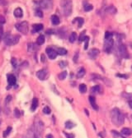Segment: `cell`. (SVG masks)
<instances>
[{
	"label": "cell",
	"instance_id": "obj_21",
	"mask_svg": "<svg viewBox=\"0 0 132 138\" xmlns=\"http://www.w3.org/2000/svg\"><path fill=\"white\" fill-rule=\"evenodd\" d=\"M45 36L43 35V34H41L40 35H39V36L38 37L37 39V44L39 45H41L45 43Z\"/></svg>",
	"mask_w": 132,
	"mask_h": 138
},
{
	"label": "cell",
	"instance_id": "obj_52",
	"mask_svg": "<svg viewBox=\"0 0 132 138\" xmlns=\"http://www.w3.org/2000/svg\"><path fill=\"white\" fill-rule=\"evenodd\" d=\"M47 138H53V136L52 135L49 134L47 136Z\"/></svg>",
	"mask_w": 132,
	"mask_h": 138
},
{
	"label": "cell",
	"instance_id": "obj_44",
	"mask_svg": "<svg viewBox=\"0 0 132 138\" xmlns=\"http://www.w3.org/2000/svg\"><path fill=\"white\" fill-rule=\"evenodd\" d=\"M40 60L41 62L42 63H45L47 61V58L46 57V56L44 55L43 54H42L41 55V57H40Z\"/></svg>",
	"mask_w": 132,
	"mask_h": 138
},
{
	"label": "cell",
	"instance_id": "obj_55",
	"mask_svg": "<svg viewBox=\"0 0 132 138\" xmlns=\"http://www.w3.org/2000/svg\"><path fill=\"white\" fill-rule=\"evenodd\" d=\"M131 118H132V115H131Z\"/></svg>",
	"mask_w": 132,
	"mask_h": 138
},
{
	"label": "cell",
	"instance_id": "obj_6",
	"mask_svg": "<svg viewBox=\"0 0 132 138\" xmlns=\"http://www.w3.org/2000/svg\"><path fill=\"white\" fill-rule=\"evenodd\" d=\"M114 44V40L113 39L105 40L104 44V50L107 54L111 53Z\"/></svg>",
	"mask_w": 132,
	"mask_h": 138
},
{
	"label": "cell",
	"instance_id": "obj_8",
	"mask_svg": "<svg viewBox=\"0 0 132 138\" xmlns=\"http://www.w3.org/2000/svg\"><path fill=\"white\" fill-rule=\"evenodd\" d=\"M48 72L47 69H41V70L38 71L36 73V76L38 77V78L41 80H45L47 78Z\"/></svg>",
	"mask_w": 132,
	"mask_h": 138
},
{
	"label": "cell",
	"instance_id": "obj_24",
	"mask_svg": "<svg viewBox=\"0 0 132 138\" xmlns=\"http://www.w3.org/2000/svg\"><path fill=\"white\" fill-rule=\"evenodd\" d=\"M77 36V33L76 32H72L71 34H70V36L69 38V40L70 42L72 43H74L76 40Z\"/></svg>",
	"mask_w": 132,
	"mask_h": 138
},
{
	"label": "cell",
	"instance_id": "obj_13",
	"mask_svg": "<svg viewBox=\"0 0 132 138\" xmlns=\"http://www.w3.org/2000/svg\"><path fill=\"white\" fill-rule=\"evenodd\" d=\"M14 15L17 18H21L23 16V10L20 7H17L14 11Z\"/></svg>",
	"mask_w": 132,
	"mask_h": 138
},
{
	"label": "cell",
	"instance_id": "obj_51",
	"mask_svg": "<svg viewBox=\"0 0 132 138\" xmlns=\"http://www.w3.org/2000/svg\"><path fill=\"white\" fill-rule=\"evenodd\" d=\"M85 112L86 113V114L87 116H89V111H88V110L87 109H85Z\"/></svg>",
	"mask_w": 132,
	"mask_h": 138
},
{
	"label": "cell",
	"instance_id": "obj_4",
	"mask_svg": "<svg viewBox=\"0 0 132 138\" xmlns=\"http://www.w3.org/2000/svg\"><path fill=\"white\" fill-rule=\"evenodd\" d=\"M118 54L120 58L124 59H128L129 58V54L127 51L126 46L123 43H120L118 46Z\"/></svg>",
	"mask_w": 132,
	"mask_h": 138
},
{
	"label": "cell",
	"instance_id": "obj_30",
	"mask_svg": "<svg viewBox=\"0 0 132 138\" xmlns=\"http://www.w3.org/2000/svg\"><path fill=\"white\" fill-rule=\"evenodd\" d=\"M89 40H90V37L88 36H86L84 39V50H87L89 46Z\"/></svg>",
	"mask_w": 132,
	"mask_h": 138
},
{
	"label": "cell",
	"instance_id": "obj_9",
	"mask_svg": "<svg viewBox=\"0 0 132 138\" xmlns=\"http://www.w3.org/2000/svg\"><path fill=\"white\" fill-rule=\"evenodd\" d=\"M100 53V50L94 47V48H92L89 50L88 53V55L90 59L94 60L98 57Z\"/></svg>",
	"mask_w": 132,
	"mask_h": 138
},
{
	"label": "cell",
	"instance_id": "obj_57",
	"mask_svg": "<svg viewBox=\"0 0 132 138\" xmlns=\"http://www.w3.org/2000/svg\"><path fill=\"white\" fill-rule=\"evenodd\" d=\"M0 125H1V122H0Z\"/></svg>",
	"mask_w": 132,
	"mask_h": 138
},
{
	"label": "cell",
	"instance_id": "obj_7",
	"mask_svg": "<svg viewBox=\"0 0 132 138\" xmlns=\"http://www.w3.org/2000/svg\"><path fill=\"white\" fill-rule=\"evenodd\" d=\"M46 52L48 57L51 60L56 59L58 55L56 51L51 47H47L46 49Z\"/></svg>",
	"mask_w": 132,
	"mask_h": 138
},
{
	"label": "cell",
	"instance_id": "obj_38",
	"mask_svg": "<svg viewBox=\"0 0 132 138\" xmlns=\"http://www.w3.org/2000/svg\"><path fill=\"white\" fill-rule=\"evenodd\" d=\"M11 63L12 64V66L14 69H16L17 67V60L16 58L12 57L11 59Z\"/></svg>",
	"mask_w": 132,
	"mask_h": 138
},
{
	"label": "cell",
	"instance_id": "obj_25",
	"mask_svg": "<svg viewBox=\"0 0 132 138\" xmlns=\"http://www.w3.org/2000/svg\"><path fill=\"white\" fill-rule=\"evenodd\" d=\"M56 51L57 54L59 55H65L67 53V50L64 47H59V48L57 49Z\"/></svg>",
	"mask_w": 132,
	"mask_h": 138
},
{
	"label": "cell",
	"instance_id": "obj_42",
	"mask_svg": "<svg viewBox=\"0 0 132 138\" xmlns=\"http://www.w3.org/2000/svg\"><path fill=\"white\" fill-rule=\"evenodd\" d=\"M59 67L63 69L65 67H66L67 65V62L65 61H61L59 63Z\"/></svg>",
	"mask_w": 132,
	"mask_h": 138
},
{
	"label": "cell",
	"instance_id": "obj_43",
	"mask_svg": "<svg viewBox=\"0 0 132 138\" xmlns=\"http://www.w3.org/2000/svg\"><path fill=\"white\" fill-rule=\"evenodd\" d=\"M64 133H65V135L66 136L67 138H75V136L73 134V133H68L65 132H64Z\"/></svg>",
	"mask_w": 132,
	"mask_h": 138
},
{
	"label": "cell",
	"instance_id": "obj_35",
	"mask_svg": "<svg viewBox=\"0 0 132 138\" xmlns=\"http://www.w3.org/2000/svg\"><path fill=\"white\" fill-rule=\"evenodd\" d=\"M11 130H12V128L10 126H8L7 129H6V130L5 131H4V132H3V137L4 138H6L9 135V133L11 131Z\"/></svg>",
	"mask_w": 132,
	"mask_h": 138
},
{
	"label": "cell",
	"instance_id": "obj_34",
	"mask_svg": "<svg viewBox=\"0 0 132 138\" xmlns=\"http://www.w3.org/2000/svg\"><path fill=\"white\" fill-rule=\"evenodd\" d=\"M35 16L40 18H42L43 17V12L42 11L41 9H39V8H37V9H36V10H35Z\"/></svg>",
	"mask_w": 132,
	"mask_h": 138
},
{
	"label": "cell",
	"instance_id": "obj_10",
	"mask_svg": "<svg viewBox=\"0 0 132 138\" xmlns=\"http://www.w3.org/2000/svg\"><path fill=\"white\" fill-rule=\"evenodd\" d=\"M38 4L43 9H49L52 8L53 2L51 1H39Z\"/></svg>",
	"mask_w": 132,
	"mask_h": 138
},
{
	"label": "cell",
	"instance_id": "obj_46",
	"mask_svg": "<svg viewBox=\"0 0 132 138\" xmlns=\"http://www.w3.org/2000/svg\"><path fill=\"white\" fill-rule=\"evenodd\" d=\"M12 100V96L10 95H8L6 98V103H9Z\"/></svg>",
	"mask_w": 132,
	"mask_h": 138
},
{
	"label": "cell",
	"instance_id": "obj_20",
	"mask_svg": "<svg viewBox=\"0 0 132 138\" xmlns=\"http://www.w3.org/2000/svg\"><path fill=\"white\" fill-rule=\"evenodd\" d=\"M85 74H86V70L84 68L82 67L78 71L76 74V78H83Z\"/></svg>",
	"mask_w": 132,
	"mask_h": 138
},
{
	"label": "cell",
	"instance_id": "obj_5",
	"mask_svg": "<svg viewBox=\"0 0 132 138\" xmlns=\"http://www.w3.org/2000/svg\"><path fill=\"white\" fill-rule=\"evenodd\" d=\"M16 28L19 32L26 34L28 31V24L27 21H23L21 23H18L15 24Z\"/></svg>",
	"mask_w": 132,
	"mask_h": 138
},
{
	"label": "cell",
	"instance_id": "obj_36",
	"mask_svg": "<svg viewBox=\"0 0 132 138\" xmlns=\"http://www.w3.org/2000/svg\"><path fill=\"white\" fill-rule=\"evenodd\" d=\"M117 77H119V78H123L125 79H127L129 78V76L126 74H121V73H117L116 74Z\"/></svg>",
	"mask_w": 132,
	"mask_h": 138
},
{
	"label": "cell",
	"instance_id": "obj_29",
	"mask_svg": "<svg viewBox=\"0 0 132 138\" xmlns=\"http://www.w3.org/2000/svg\"><path fill=\"white\" fill-rule=\"evenodd\" d=\"M101 87L99 85H95L94 87H92L91 88V91L92 93H99L101 91Z\"/></svg>",
	"mask_w": 132,
	"mask_h": 138
},
{
	"label": "cell",
	"instance_id": "obj_1",
	"mask_svg": "<svg viewBox=\"0 0 132 138\" xmlns=\"http://www.w3.org/2000/svg\"><path fill=\"white\" fill-rule=\"evenodd\" d=\"M111 118L112 123L117 126L122 125L124 122V114L118 108H114L112 109L111 112Z\"/></svg>",
	"mask_w": 132,
	"mask_h": 138
},
{
	"label": "cell",
	"instance_id": "obj_33",
	"mask_svg": "<svg viewBox=\"0 0 132 138\" xmlns=\"http://www.w3.org/2000/svg\"><path fill=\"white\" fill-rule=\"evenodd\" d=\"M86 36V30H84V31L82 33H81V34H80V36H79V38H78L79 42H82L84 41Z\"/></svg>",
	"mask_w": 132,
	"mask_h": 138
},
{
	"label": "cell",
	"instance_id": "obj_47",
	"mask_svg": "<svg viewBox=\"0 0 132 138\" xmlns=\"http://www.w3.org/2000/svg\"><path fill=\"white\" fill-rule=\"evenodd\" d=\"M112 133H113V136L114 137L117 138V137L120 136L119 133V132H118L117 131H112Z\"/></svg>",
	"mask_w": 132,
	"mask_h": 138
},
{
	"label": "cell",
	"instance_id": "obj_41",
	"mask_svg": "<svg viewBox=\"0 0 132 138\" xmlns=\"http://www.w3.org/2000/svg\"><path fill=\"white\" fill-rule=\"evenodd\" d=\"M6 22L5 18L3 16L0 15V25L4 24Z\"/></svg>",
	"mask_w": 132,
	"mask_h": 138
},
{
	"label": "cell",
	"instance_id": "obj_22",
	"mask_svg": "<svg viewBox=\"0 0 132 138\" xmlns=\"http://www.w3.org/2000/svg\"><path fill=\"white\" fill-rule=\"evenodd\" d=\"M84 9L86 12H89L94 9V6L87 2H85V4H84Z\"/></svg>",
	"mask_w": 132,
	"mask_h": 138
},
{
	"label": "cell",
	"instance_id": "obj_39",
	"mask_svg": "<svg viewBox=\"0 0 132 138\" xmlns=\"http://www.w3.org/2000/svg\"><path fill=\"white\" fill-rule=\"evenodd\" d=\"M14 115L16 118H19L20 116V112L19 111V110L17 108H16L14 110Z\"/></svg>",
	"mask_w": 132,
	"mask_h": 138
},
{
	"label": "cell",
	"instance_id": "obj_26",
	"mask_svg": "<svg viewBox=\"0 0 132 138\" xmlns=\"http://www.w3.org/2000/svg\"><path fill=\"white\" fill-rule=\"evenodd\" d=\"M79 90L81 93H85L87 90V86L85 84H82L79 86Z\"/></svg>",
	"mask_w": 132,
	"mask_h": 138
},
{
	"label": "cell",
	"instance_id": "obj_48",
	"mask_svg": "<svg viewBox=\"0 0 132 138\" xmlns=\"http://www.w3.org/2000/svg\"><path fill=\"white\" fill-rule=\"evenodd\" d=\"M8 2L6 1H0V6H6Z\"/></svg>",
	"mask_w": 132,
	"mask_h": 138
},
{
	"label": "cell",
	"instance_id": "obj_11",
	"mask_svg": "<svg viewBox=\"0 0 132 138\" xmlns=\"http://www.w3.org/2000/svg\"><path fill=\"white\" fill-rule=\"evenodd\" d=\"M7 79L8 84L9 86L16 85L17 79L14 75H13L12 74H8L7 75Z\"/></svg>",
	"mask_w": 132,
	"mask_h": 138
},
{
	"label": "cell",
	"instance_id": "obj_28",
	"mask_svg": "<svg viewBox=\"0 0 132 138\" xmlns=\"http://www.w3.org/2000/svg\"><path fill=\"white\" fill-rule=\"evenodd\" d=\"M67 74H68V73H67V71H63L61 73H59L58 75V77L59 79L61 80H64L66 78V77H67Z\"/></svg>",
	"mask_w": 132,
	"mask_h": 138
},
{
	"label": "cell",
	"instance_id": "obj_56",
	"mask_svg": "<svg viewBox=\"0 0 132 138\" xmlns=\"http://www.w3.org/2000/svg\"><path fill=\"white\" fill-rule=\"evenodd\" d=\"M131 69H132V66H131Z\"/></svg>",
	"mask_w": 132,
	"mask_h": 138
},
{
	"label": "cell",
	"instance_id": "obj_31",
	"mask_svg": "<svg viewBox=\"0 0 132 138\" xmlns=\"http://www.w3.org/2000/svg\"><path fill=\"white\" fill-rule=\"evenodd\" d=\"M75 126V124L70 121H68L65 123V127L67 129H72Z\"/></svg>",
	"mask_w": 132,
	"mask_h": 138
},
{
	"label": "cell",
	"instance_id": "obj_40",
	"mask_svg": "<svg viewBox=\"0 0 132 138\" xmlns=\"http://www.w3.org/2000/svg\"><path fill=\"white\" fill-rule=\"evenodd\" d=\"M79 58V53L76 52L73 57V61L74 63H77Z\"/></svg>",
	"mask_w": 132,
	"mask_h": 138
},
{
	"label": "cell",
	"instance_id": "obj_49",
	"mask_svg": "<svg viewBox=\"0 0 132 138\" xmlns=\"http://www.w3.org/2000/svg\"><path fill=\"white\" fill-rule=\"evenodd\" d=\"M46 34H55L54 31H53V29H49V30H47L46 31Z\"/></svg>",
	"mask_w": 132,
	"mask_h": 138
},
{
	"label": "cell",
	"instance_id": "obj_23",
	"mask_svg": "<svg viewBox=\"0 0 132 138\" xmlns=\"http://www.w3.org/2000/svg\"><path fill=\"white\" fill-rule=\"evenodd\" d=\"M121 132L122 135L129 136L132 134V130L129 128H123L121 130Z\"/></svg>",
	"mask_w": 132,
	"mask_h": 138
},
{
	"label": "cell",
	"instance_id": "obj_15",
	"mask_svg": "<svg viewBox=\"0 0 132 138\" xmlns=\"http://www.w3.org/2000/svg\"><path fill=\"white\" fill-rule=\"evenodd\" d=\"M89 101L92 108L94 110H98L99 109V107L96 104L95 98L93 96H90L89 97Z\"/></svg>",
	"mask_w": 132,
	"mask_h": 138
},
{
	"label": "cell",
	"instance_id": "obj_12",
	"mask_svg": "<svg viewBox=\"0 0 132 138\" xmlns=\"http://www.w3.org/2000/svg\"><path fill=\"white\" fill-rule=\"evenodd\" d=\"M105 11L110 14L115 15L117 12V9L116 7L113 5H109L105 8Z\"/></svg>",
	"mask_w": 132,
	"mask_h": 138
},
{
	"label": "cell",
	"instance_id": "obj_19",
	"mask_svg": "<svg viewBox=\"0 0 132 138\" xmlns=\"http://www.w3.org/2000/svg\"><path fill=\"white\" fill-rule=\"evenodd\" d=\"M74 22H77L78 24V28H81L83 25L84 24V18H82V17H77L75 18L73 20Z\"/></svg>",
	"mask_w": 132,
	"mask_h": 138
},
{
	"label": "cell",
	"instance_id": "obj_16",
	"mask_svg": "<svg viewBox=\"0 0 132 138\" xmlns=\"http://www.w3.org/2000/svg\"><path fill=\"white\" fill-rule=\"evenodd\" d=\"M39 105V100L37 98H34L32 100V104L31 107H30V110L32 112L35 111L36 110Z\"/></svg>",
	"mask_w": 132,
	"mask_h": 138
},
{
	"label": "cell",
	"instance_id": "obj_27",
	"mask_svg": "<svg viewBox=\"0 0 132 138\" xmlns=\"http://www.w3.org/2000/svg\"><path fill=\"white\" fill-rule=\"evenodd\" d=\"M121 95L123 98H125L127 99V100H129V101L132 100V93L123 92L121 94Z\"/></svg>",
	"mask_w": 132,
	"mask_h": 138
},
{
	"label": "cell",
	"instance_id": "obj_2",
	"mask_svg": "<svg viewBox=\"0 0 132 138\" xmlns=\"http://www.w3.org/2000/svg\"><path fill=\"white\" fill-rule=\"evenodd\" d=\"M60 5L63 14L66 17H69L72 12V2L71 1H62Z\"/></svg>",
	"mask_w": 132,
	"mask_h": 138
},
{
	"label": "cell",
	"instance_id": "obj_32",
	"mask_svg": "<svg viewBox=\"0 0 132 138\" xmlns=\"http://www.w3.org/2000/svg\"><path fill=\"white\" fill-rule=\"evenodd\" d=\"M113 33L110 32L109 31H106L105 33L104 38H105V40L111 39L113 38Z\"/></svg>",
	"mask_w": 132,
	"mask_h": 138
},
{
	"label": "cell",
	"instance_id": "obj_50",
	"mask_svg": "<svg viewBox=\"0 0 132 138\" xmlns=\"http://www.w3.org/2000/svg\"><path fill=\"white\" fill-rule=\"evenodd\" d=\"M128 103H129V105L130 108L131 109H132V100L129 101Z\"/></svg>",
	"mask_w": 132,
	"mask_h": 138
},
{
	"label": "cell",
	"instance_id": "obj_18",
	"mask_svg": "<svg viewBox=\"0 0 132 138\" xmlns=\"http://www.w3.org/2000/svg\"><path fill=\"white\" fill-rule=\"evenodd\" d=\"M51 22L54 25H58L60 24V19L58 16L56 15H53L51 16Z\"/></svg>",
	"mask_w": 132,
	"mask_h": 138
},
{
	"label": "cell",
	"instance_id": "obj_3",
	"mask_svg": "<svg viewBox=\"0 0 132 138\" xmlns=\"http://www.w3.org/2000/svg\"><path fill=\"white\" fill-rule=\"evenodd\" d=\"M20 36L18 34L11 35L10 34H6L4 37V41L5 44L8 46L14 45L19 42Z\"/></svg>",
	"mask_w": 132,
	"mask_h": 138
},
{
	"label": "cell",
	"instance_id": "obj_17",
	"mask_svg": "<svg viewBox=\"0 0 132 138\" xmlns=\"http://www.w3.org/2000/svg\"><path fill=\"white\" fill-rule=\"evenodd\" d=\"M43 28V25L42 24H35L33 25V32L34 33H38L41 31Z\"/></svg>",
	"mask_w": 132,
	"mask_h": 138
},
{
	"label": "cell",
	"instance_id": "obj_37",
	"mask_svg": "<svg viewBox=\"0 0 132 138\" xmlns=\"http://www.w3.org/2000/svg\"><path fill=\"white\" fill-rule=\"evenodd\" d=\"M43 112L46 114H50L51 112V110L49 106H46L43 109Z\"/></svg>",
	"mask_w": 132,
	"mask_h": 138
},
{
	"label": "cell",
	"instance_id": "obj_53",
	"mask_svg": "<svg viewBox=\"0 0 132 138\" xmlns=\"http://www.w3.org/2000/svg\"><path fill=\"white\" fill-rule=\"evenodd\" d=\"M34 138H38V137H35Z\"/></svg>",
	"mask_w": 132,
	"mask_h": 138
},
{
	"label": "cell",
	"instance_id": "obj_54",
	"mask_svg": "<svg viewBox=\"0 0 132 138\" xmlns=\"http://www.w3.org/2000/svg\"><path fill=\"white\" fill-rule=\"evenodd\" d=\"M131 7H132V4H131Z\"/></svg>",
	"mask_w": 132,
	"mask_h": 138
},
{
	"label": "cell",
	"instance_id": "obj_45",
	"mask_svg": "<svg viewBox=\"0 0 132 138\" xmlns=\"http://www.w3.org/2000/svg\"><path fill=\"white\" fill-rule=\"evenodd\" d=\"M4 36L3 34V28L2 25H0V40L2 39Z\"/></svg>",
	"mask_w": 132,
	"mask_h": 138
},
{
	"label": "cell",
	"instance_id": "obj_14",
	"mask_svg": "<svg viewBox=\"0 0 132 138\" xmlns=\"http://www.w3.org/2000/svg\"><path fill=\"white\" fill-rule=\"evenodd\" d=\"M38 45L37 43H28V52H33L37 51L39 50Z\"/></svg>",
	"mask_w": 132,
	"mask_h": 138
}]
</instances>
